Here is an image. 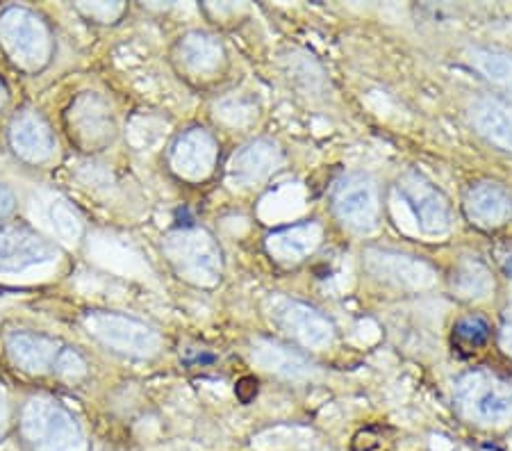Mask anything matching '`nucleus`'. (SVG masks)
I'll return each mask as SVG.
<instances>
[{
	"label": "nucleus",
	"instance_id": "f257e3e1",
	"mask_svg": "<svg viewBox=\"0 0 512 451\" xmlns=\"http://www.w3.org/2000/svg\"><path fill=\"white\" fill-rule=\"evenodd\" d=\"M453 406L478 429L512 426V385L490 369H472L453 383Z\"/></svg>",
	"mask_w": 512,
	"mask_h": 451
},
{
	"label": "nucleus",
	"instance_id": "f03ea898",
	"mask_svg": "<svg viewBox=\"0 0 512 451\" xmlns=\"http://www.w3.org/2000/svg\"><path fill=\"white\" fill-rule=\"evenodd\" d=\"M164 253L176 272L196 285H214L224 272L219 244L201 228H185L164 240Z\"/></svg>",
	"mask_w": 512,
	"mask_h": 451
},
{
	"label": "nucleus",
	"instance_id": "7ed1b4c3",
	"mask_svg": "<svg viewBox=\"0 0 512 451\" xmlns=\"http://www.w3.org/2000/svg\"><path fill=\"white\" fill-rule=\"evenodd\" d=\"M267 315L280 333L301 344L303 349L324 351L335 342V326L310 303L292 297H271Z\"/></svg>",
	"mask_w": 512,
	"mask_h": 451
},
{
	"label": "nucleus",
	"instance_id": "20e7f679",
	"mask_svg": "<svg viewBox=\"0 0 512 451\" xmlns=\"http://www.w3.org/2000/svg\"><path fill=\"white\" fill-rule=\"evenodd\" d=\"M21 426L32 451H71L80 442L73 415L48 399H32L23 410Z\"/></svg>",
	"mask_w": 512,
	"mask_h": 451
},
{
	"label": "nucleus",
	"instance_id": "39448f33",
	"mask_svg": "<svg viewBox=\"0 0 512 451\" xmlns=\"http://www.w3.org/2000/svg\"><path fill=\"white\" fill-rule=\"evenodd\" d=\"M85 326L89 335H94L105 347L119 351V354L151 358L162 347L160 333L153 326L121 313H101V310L89 313L85 315Z\"/></svg>",
	"mask_w": 512,
	"mask_h": 451
},
{
	"label": "nucleus",
	"instance_id": "423d86ee",
	"mask_svg": "<svg viewBox=\"0 0 512 451\" xmlns=\"http://www.w3.org/2000/svg\"><path fill=\"white\" fill-rule=\"evenodd\" d=\"M0 39L14 55V60L26 67L44 64L51 51V35H48L46 23L26 7H7L0 14Z\"/></svg>",
	"mask_w": 512,
	"mask_h": 451
},
{
	"label": "nucleus",
	"instance_id": "0eeeda50",
	"mask_svg": "<svg viewBox=\"0 0 512 451\" xmlns=\"http://www.w3.org/2000/svg\"><path fill=\"white\" fill-rule=\"evenodd\" d=\"M335 215L358 233H371L381 219L378 185L365 174H351L340 180L333 194Z\"/></svg>",
	"mask_w": 512,
	"mask_h": 451
},
{
	"label": "nucleus",
	"instance_id": "6e6552de",
	"mask_svg": "<svg viewBox=\"0 0 512 451\" xmlns=\"http://www.w3.org/2000/svg\"><path fill=\"white\" fill-rule=\"evenodd\" d=\"M399 194L415 215L419 228L428 235H444L451 228V205L431 180L408 171L399 180Z\"/></svg>",
	"mask_w": 512,
	"mask_h": 451
},
{
	"label": "nucleus",
	"instance_id": "1a4fd4ad",
	"mask_svg": "<svg viewBox=\"0 0 512 451\" xmlns=\"http://www.w3.org/2000/svg\"><path fill=\"white\" fill-rule=\"evenodd\" d=\"M367 272L387 285L403 290H426L435 283V269L426 260L392 249H367L362 253Z\"/></svg>",
	"mask_w": 512,
	"mask_h": 451
},
{
	"label": "nucleus",
	"instance_id": "9d476101",
	"mask_svg": "<svg viewBox=\"0 0 512 451\" xmlns=\"http://www.w3.org/2000/svg\"><path fill=\"white\" fill-rule=\"evenodd\" d=\"M60 251L30 228H0V274H21L55 262Z\"/></svg>",
	"mask_w": 512,
	"mask_h": 451
},
{
	"label": "nucleus",
	"instance_id": "9b49d317",
	"mask_svg": "<svg viewBox=\"0 0 512 451\" xmlns=\"http://www.w3.org/2000/svg\"><path fill=\"white\" fill-rule=\"evenodd\" d=\"M462 210L476 228L494 231L512 219V194L499 183L483 180V183L469 187L465 201H462Z\"/></svg>",
	"mask_w": 512,
	"mask_h": 451
},
{
	"label": "nucleus",
	"instance_id": "f8f14e48",
	"mask_svg": "<svg viewBox=\"0 0 512 451\" xmlns=\"http://www.w3.org/2000/svg\"><path fill=\"white\" fill-rule=\"evenodd\" d=\"M217 139L205 128H192L178 137L171 149V167L189 180H203L212 174L217 162Z\"/></svg>",
	"mask_w": 512,
	"mask_h": 451
},
{
	"label": "nucleus",
	"instance_id": "ddd939ff",
	"mask_svg": "<svg viewBox=\"0 0 512 451\" xmlns=\"http://www.w3.org/2000/svg\"><path fill=\"white\" fill-rule=\"evenodd\" d=\"M283 162V151L271 139H253L230 160L228 176L239 187H253L267 180Z\"/></svg>",
	"mask_w": 512,
	"mask_h": 451
},
{
	"label": "nucleus",
	"instance_id": "4468645a",
	"mask_svg": "<svg viewBox=\"0 0 512 451\" xmlns=\"http://www.w3.org/2000/svg\"><path fill=\"white\" fill-rule=\"evenodd\" d=\"M321 240H324V228L317 221H303V224L285 226L267 237V251L280 265H299L315 253Z\"/></svg>",
	"mask_w": 512,
	"mask_h": 451
},
{
	"label": "nucleus",
	"instance_id": "2eb2a0df",
	"mask_svg": "<svg viewBox=\"0 0 512 451\" xmlns=\"http://www.w3.org/2000/svg\"><path fill=\"white\" fill-rule=\"evenodd\" d=\"M251 358L264 372L276 374L285 381H308L315 374V365L299 351L283 342L258 338L251 344Z\"/></svg>",
	"mask_w": 512,
	"mask_h": 451
},
{
	"label": "nucleus",
	"instance_id": "dca6fc26",
	"mask_svg": "<svg viewBox=\"0 0 512 451\" xmlns=\"http://www.w3.org/2000/svg\"><path fill=\"white\" fill-rule=\"evenodd\" d=\"M469 121L476 133L492 146L512 153V105L501 98L483 96L469 108Z\"/></svg>",
	"mask_w": 512,
	"mask_h": 451
},
{
	"label": "nucleus",
	"instance_id": "f3484780",
	"mask_svg": "<svg viewBox=\"0 0 512 451\" xmlns=\"http://www.w3.org/2000/svg\"><path fill=\"white\" fill-rule=\"evenodd\" d=\"M12 149L28 162H44L53 155L55 139L48 123L37 114H19L10 126Z\"/></svg>",
	"mask_w": 512,
	"mask_h": 451
},
{
	"label": "nucleus",
	"instance_id": "a211bd4d",
	"mask_svg": "<svg viewBox=\"0 0 512 451\" xmlns=\"http://www.w3.org/2000/svg\"><path fill=\"white\" fill-rule=\"evenodd\" d=\"M7 351L16 365L26 372H48L55 369L62 347L51 338L35 333H12L7 338Z\"/></svg>",
	"mask_w": 512,
	"mask_h": 451
},
{
	"label": "nucleus",
	"instance_id": "6ab92c4d",
	"mask_svg": "<svg viewBox=\"0 0 512 451\" xmlns=\"http://www.w3.org/2000/svg\"><path fill=\"white\" fill-rule=\"evenodd\" d=\"M178 53L185 67L198 73V76L214 73L221 67V62H224V48H221L217 39L205 35V32H192V35H187L180 41Z\"/></svg>",
	"mask_w": 512,
	"mask_h": 451
},
{
	"label": "nucleus",
	"instance_id": "aec40b11",
	"mask_svg": "<svg viewBox=\"0 0 512 451\" xmlns=\"http://www.w3.org/2000/svg\"><path fill=\"white\" fill-rule=\"evenodd\" d=\"M494 290L492 272L478 258L460 260L451 272V292L460 301L485 299Z\"/></svg>",
	"mask_w": 512,
	"mask_h": 451
},
{
	"label": "nucleus",
	"instance_id": "412c9836",
	"mask_svg": "<svg viewBox=\"0 0 512 451\" xmlns=\"http://www.w3.org/2000/svg\"><path fill=\"white\" fill-rule=\"evenodd\" d=\"M467 62L478 76L512 94V53L490 46H472Z\"/></svg>",
	"mask_w": 512,
	"mask_h": 451
},
{
	"label": "nucleus",
	"instance_id": "4be33fe9",
	"mask_svg": "<svg viewBox=\"0 0 512 451\" xmlns=\"http://www.w3.org/2000/svg\"><path fill=\"white\" fill-rule=\"evenodd\" d=\"M453 333L460 342H465L467 347H481L490 338V326L483 317H465L453 326Z\"/></svg>",
	"mask_w": 512,
	"mask_h": 451
},
{
	"label": "nucleus",
	"instance_id": "5701e85b",
	"mask_svg": "<svg viewBox=\"0 0 512 451\" xmlns=\"http://www.w3.org/2000/svg\"><path fill=\"white\" fill-rule=\"evenodd\" d=\"M85 360H82L76 351L71 349H62L60 358H57V365L53 372L62 374V376H69V379H76V376H82L85 374Z\"/></svg>",
	"mask_w": 512,
	"mask_h": 451
},
{
	"label": "nucleus",
	"instance_id": "b1692460",
	"mask_svg": "<svg viewBox=\"0 0 512 451\" xmlns=\"http://www.w3.org/2000/svg\"><path fill=\"white\" fill-rule=\"evenodd\" d=\"M499 344L501 349L512 356V306L503 310L501 315V326H499Z\"/></svg>",
	"mask_w": 512,
	"mask_h": 451
},
{
	"label": "nucleus",
	"instance_id": "393cba45",
	"mask_svg": "<svg viewBox=\"0 0 512 451\" xmlns=\"http://www.w3.org/2000/svg\"><path fill=\"white\" fill-rule=\"evenodd\" d=\"M258 395V381L251 379V376H246L237 383V397L244 401V404H249V401Z\"/></svg>",
	"mask_w": 512,
	"mask_h": 451
},
{
	"label": "nucleus",
	"instance_id": "a878e982",
	"mask_svg": "<svg viewBox=\"0 0 512 451\" xmlns=\"http://www.w3.org/2000/svg\"><path fill=\"white\" fill-rule=\"evenodd\" d=\"M14 205H16L14 194H12L10 190H7V187L0 185V219L10 215V212L14 210Z\"/></svg>",
	"mask_w": 512,
	"mask_h": 451
},
{
	"label": "nucleus",
	"instance_id": "bb28decb",
	"mask_svg": "<svg viewBox=\"0 0 512 451\" xmlns=\"http://www.w3.org/2000/svg\"><path fill=\"white\" fill-rule=\"evenodd\" d=\"M3 424H5V404H3V397H0V431H3Z\"/></svg>",
	"mask_w": 512,
	"mask_h": 451
},
{
	"label": "nucleus",
	"instance_id": "cd10ccee",
	"mask_svg": "<svg viewBox=\"0 0 512 451\" xmlns=\"http://www.w3.org/2000/svg\"><path fill=\"white\" fill-rule=\"evenodd\" d=\"M506 274H508V276H512V260H508V265H506Z\"/></svg>",
	"mask_w": 512,
	"mask_h": 451
},
{
	"label": "nucleus",
	"instance_id": "c85d7f7f",
	"mask_svg": "<svg viewBox=\"0 0 512 451\" xmlns=\"http://www.w3.org/2000/svg\"><path fill=\"white\" fill-rule=\"evenodd\" d=\"M0 103H3V87H0Z\"/></svg>",
	"mask_w": 512,
	"mask_h": 451
}]
</instances>
